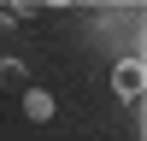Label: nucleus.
Returning a JSON list of instances; mask_svg holds the SVG:
<instances>
[{"mask_svg": "<svg viewBox=\"0 0 147 141\" xmlns=\"http://www.w3.org/2000/svg\"><path fill=\"white\" fill-rule=\"evenodd\" d=\"M6 30H12V18H6V12H0V35H6Z\"/></svg>", "mask_w": 147, "mask_h": 141, "instance_id": "4", "label": "nucleus"}, {"mask_svg": "<svg viewBox=\"0 0 147 141\" xmlns=\"http://www.w3.org/2000/svg\"><path fill=\"white\" fill-rule=\"evenodd\" d=\"M0 82H6V88H24V82H30L24 59H0Z\"/></svg>", "mask_w": 147, "mask_h": 141, "instance_id": "3", "label": "nucleus"}, {"mask_svg": "<svg viewBox=\"0 0 147 141\" xmlns=\"http://www.w3.org/2000/svg\"><path fill=\"white\" fill-rule=\"evenodd\" d=\"M24 117H30V124H47V117H53V94L47 88H24Z\"/></svg>", "mask_w": 147, "mask_h": 141, "instance_id": "2", "label": "nucleus"}, {"mask_svg": "<svg viewBox=\"0 0 147 141\" xmlns=\"http://www.w3.org/2000/svg\"><path fill=\"white\" fill-rule=\"evenodd\" d=\"M112 88H118V100L136 106L141 88H147V65H141V59H118V65H112Z\"/></svg>", "mask_w": 147, "mask_h": 141, "instance_id": "1", "label": "nucleus"}]
</instances>
